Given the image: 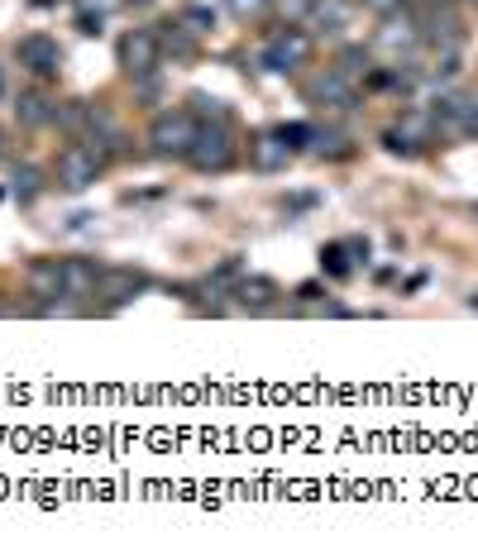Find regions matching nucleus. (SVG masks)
Segmentation results:
<instances>
[{"mask_svg": "<svg viewBox=\"0 0 478 559\" xmlns=\"http://www.w3.org/2000/svg\"><path fill=\"white\" fill-rule=\"evenodd\" d=\"M383 148L387 154H402V158H417V144H407L397 130H383Z\"/></svg>", "mask_w": 478, "mask_h": 559, "instance_id": "28", "label": "nucleus"}, {"mask_svg": "<svg viewBox=\"0 0 478 559\" xmlns=\"http://www.w3.org/2000/svg\"><path fill=\"white\" fill-rule=\"evenodd\" d=\"M369 15H379V20H387V15H402V10L411 5V0H359Z\"/></svg>", "mask_w": 478, "mask_h": 559, "instance_id": "27", "label": "nucleus"}, {"mask_svg": "<svg viewBox=\"0 0 478 559\" xmlns=\"http://www.w3.org/2000/svg\"><path fill=\"white\" fill-rule=\"evenodd\" d=\"M459 72H464V58H459V48H435V58H431V68H421V82L426 86H455L459 82Z\"/></svg>", "mask_w": 478, "mask_h": 559, "instance_id": "19", "label": "nucleus"}, {"mask_svg": "<svg viewBox=\"0 0 478 559\" xmlns=\"http://www.w3.org/2000/svg\"><path fill=\"white\" fill-rule=\"evenodd\" d=\"M0 197H5V192H0Z\"/></svg>", "mask_w": 478, "mask_h": 559, "instance_id": "36", "label": "nucleus"}, {"mask_svg": "<svg viewBox=\"0 0 478 559\" xmlns=\"http://www.w3.org/2000/svg\"><path fill=\"white\" fill-rule=\"evenodd\" d=\"M268 5H273V0H230V10H235L239 20H259Z\"/></svg>", "mask_w": 478, "mask_h": 559, "instance_id": "29", "label": "nucleus"}, {"mask_svg": "<svg viewBox=\"0 0 478 559\" xmlns=\"http://www.w3.org/2000/svg\"><path fill=\"white\" fill-rule=\"evenodd\" d=\"M100 173H106V148L92 144V139H72L68 148L58 154L53 163V182L62 187V192H86V187L100 182Z\"/></svg>", "mask_w": 478, "mask_h": 559, "instance_id": "2", "label": "nucleus"}, {"mask_svg": "<svg viewBox=\"0 0 478 559\" xmlns=\"http://www.w3.org/2000/svg\"><path fill=\"white\" fill-rule=\"evenodd\" d=\"M100 24H106V15H96V10H82V15H77L82 34H100Z\"/></svg>", "mask_w": 478, "mask_h": 559, "instance_id": "30", "label": "nucleus"}, {"mask_svg": "<svg viewBox=\"0 0 478 559\" xmlns=\"http://www.w3.org/2000/svg\"><path fill=\"white\" fill-rule=\"evenodd\" d=\"M464 139H478V96L469 100V110H464V130H459Z\"/></svg>", "mask_w": 478, "mask_h": 559, "instance_id": "31", "label": "nucleus"}, {"mask_svg": "<svg viewBox=\"0 0 478 559\" xmlns=\"http://www.w3.org/2000/svg\"><path fill=\"white\" fill-rule=\"evenodd\" d=\"M201 134V120L196 110H158L154 124H148V154L154 158H172V163H187V154H192Z\"/></svg>", "mask_w": 478, "mask_h": 559, "instance_id": "1", "label": "nucleus"}, {"mask_svg": "<svg viewBox=\"0 0 478 559\" xmlns=\"http://www.w3.org/2000/svg\"><path fill=\"white\" fill-rule=\"evenodd\" d=\"M0 86H5V78H0Z\"/></svg>", "mask_w": 478, "mask_h": 559, "instance_id": "35", "label": "nucleus"}, {"mask_svg": "<svg viewBox=\"0 0 478 559\" xmlns=\"http://www.w3.org/2000/svg\"><path fill=\"white\" fill-rule=\"evenodd\" d=\"M307 24L316 34H345L355 24V0H311Z\"/></svg>", "mask_w": 478, "mask_h": 559, "instance_id": "16", "label": "nucleus"}, {"mask_svg": "<svg viewBox=\"0 0 478 559\" xmlns=\"http://www.w3.org/2000/svg\"><path fill=\"white\" fill-rule=\"evenodd\" d=\"M469 92H459V86H440V92L431 96V120L440 124V134H459L464 130V110H469Z\"/></svg>", "mask_w": 478, "mask_h": 559, "instance_id": "13", "label": "nucleus"}, {"mask_svg": "<svg viewBox=\"0 0 478 559\" xmlns=\"http://www.w3.org/2000/svg\"><path fill=\"white\" fill-rule=\"evenodd\" d=\"M15 120L24 130H44V124L58 120V100L48 96L44 86H29V92H20V100H15Z\"/></svg>", "mask_w": 478, "mask_h": 559, "instance_id": "17", "label": "nucleus"}, {"mask_svg": "<svg viewBox=\"0 0 478 559\" xmlns=\"http://www.w3.org/2000/svg\"><path fill=\"white\" fill-rule=\"evenodd\" d=\"M321 273L335 277V283H345L349 273H355V259H349V245L339 239V245H325L321 249Z\"/></svg>", "mask_w": 478, "mask_h": 559, "instance_id": "21", "label": "nucleus"}, {"mask_svg": "<svg viewBox=\"0 0 478 559\" xmlns=\"http://www.w3.org/2000/svg\"><path fill=\"white\" fill-rule=\"evenodd\" d=\"M393 130L407 139V144H417V154H421L426 144H435V139H440V124L431 120V110H402Z\"/></svg>", "mask_w": 478, "mask_h": 559, "instance_id": "18", "label": "nucleus"}, {"mask_svg": "<svg viewBox=\"0 0 478 559\" xmlns=\"http://www.w3.org/2000/svg\"><path fill=\"white\" fill-rule=\"evenodd\" d=\"M0 158H5V130H0Z\"/></svg>", "mask_w": 478, "mask_h": 559, "instance_id": "34", "label": "nucleus"}, {"mask_svg": "<svg viewBox=\"0 0 478 559\" xmlns=\"http://www.w3.org/2000/svg\"><path fill=\"white\" fill-rule=\"evenodd\" d=\"M417 24H421L426 48H459L464 44V24L455 15V5H426L417 15Z\"/></svg>", "mask_w": 478, "mask_h": 559, "instance_id": "8", "label": "nucleus"}, {"mask_svg": "<svg viewBox=\"0 0 478 559\" xmlns=\"http://www.w3.org/2000/svg\"><path fill=\"white\" fill-rule=\"evenodd\" d=\"M426 5H455V0H426Z\"/></svg>", "mask_w": 478, "mask_h": 559, "instance_id": "33", "label": "nucleus"}, {"mask_svg": "<svg viewBox=\"0 0 478 559\" xmlns=\"http://www.w3.org/2000/svg\"><path fill=\"white\" fill-rule=\"evenodd\" d=\"M24 287H29V297L48 307V301H68V283H62V259H34L29 269H24Z\"/></svg>", "mask_w": 478, "mask_h": 559, "instance_id": "10", "label": "nucleus"}, {"mask_svg": "<svg viewBox=\"0 0 478 559\" xmlns=\"http://www.w3.org/2000/svg\"><path fill=\"white\" fill-rule=\"evenodd\" d=\"M373 44H379L383 53H393V62H397V58H411L417 48H426V44H421V24H417V15H407V10H402V15H387Z\"/></svg>", "mask_w": 478, "mask_h": 559, "instance_id": "9", "label": "nucleus"}, {"mask_svg": "<svg viewBox=\"0 0 478 559\" xmlns=\"http://www.w3.org/2000/svg\"><path fill=\"white\" fill-rule=\"evenodd\" d=\"M116 62L130 82H154L163 68V39L158 29H124L116 44Z\"/></svg>", "mask_w": 478, "mask_h": 559, "instance_id": "4", "label": "nucleus"}, {"mask_svg": "<svg viewBox=\"0 0 478 559\" xmlns=\"http://www.w3.org/2000/svg\"><path fill=\"white\" fill-rule=\"evenodd\" d=\"M182 24H196V34H206V29H216V15L206 5H182Z\"/></svg>", "mask_w": 478, "mask_h": 559, "instance_id": "26", "label": "nucleus"}, {"mask_svg": "<svg viewBox=\"0 0 478 559\" xmlns=\"http://www.w3.org/2000/svg\"><path fill=\"white\" fill-rule=\"evenodd\" d=\"M235 158H239V144H235L230 124H225V120H201V134H196L192 154H187L192 173H201V177H220V173H230V168H235Z\"/></svg>", "mask_w": 478, "mask_h": 559, "instance_id": "3", "label": "nucleus"}, {"mask_svg": "<svg viewBox=\"0 0 478 559\" xmlns=\"http://www.w3.org/2000/svg\"><path fill=\"white\" fill-rule=\"evenodd\" d=\"M297 297H301V301H316V297H321V287H316V283H307V287H297Z\"/></svg>", "mask_w": 478, "mask_h": 559, "instance_id": "32", "label": "nucleus"}, {"mask_svg": "<svg viewBox=\"0 0 478 559\" xmlns=\"http://www.w3.org/2000/svg\"><path fill=\"white\" fill-rule=\"evenodd\" d=\"M158 39H163V53H178V58H192L196 53V44L182 34V24H163Z\"/></svg>", "mask_w": 478, "mask_h": 559, "instance_id": "25", "label": "nucleus"}, {"mask_svg": "<svg viewBox=\"0 0 478 559\" xmlns=\"http://www.w3.org/2000/svg\"><path fill=\"white\" fill-rule=\"evenodd\" d=\"M335 68L345 72L349 82H359V78H369V72H373V53H369V48H363V44H349L345 53L335 58Z\"/></svg>", "mask_w": 478, "mask_h": 559, "instance_id": "22", "label": "nucleus"}, {"mask_svg": "<svg viewBox=\"0 0 478 559\" xmlns=\"http://www.w3.org/2000/svg\"><path fill=\"white\" fill-rule=\"evenodd\" d=\"M100 277H106V263L86 259V253H72L62 259V283H68V301H92L100 292Z\"/></svg>", "mask_w": 478, "mask_h": 559, "instance_id": "11", "label": "nucleus"}, {"mask_svg": "<svg viewBox=\"0 0 478 559\" xmlns=\"http://www.w3.org/2000/svg\"><path fill=\"white\" fill-rule=\"evenodd\" d=\"M311 154H316V158H349V154H355V139L339 134V130H316Z\"/></svg>", "mask_w": 478, "mask_h": 559, "instance_id": "23", "label": "nucleus"}, {"mask_svg": "<svg viewBox=\"0 0 478 559\" xmlns=\"http://www.w3.org/2000/svg\"><path fill=\"white\" fill-rule=\"evenodd\" d=\"M278 139L292 154H301V148H311L316 144V124H307V120H287V124H278Z\"/></svg>", "mask_w": 478, "mask_h": 559, "instance_id": "24", "label": "nucleus"}, {"mask_svg": "<svg viewBox=\"0 0 478 559\" xmlns=\"http://www.w3.org/2000/svg\"><path fill=\"white\" fill-rule=\"evenodd\" d=\"M307 100L325 110H339V116H355L359 110V82H349L339 68H321L316 78L307 82Z\"/></svg>", "mask_w": 478, "mask_h": 559, "instance_id": "6", "label": "nucleus"}, {"mask_svg": "<svg viewBox=\"0 0 478 559\" xmlns=\"http://www.w3.org/2000/svg\"><path fill=\"white\" fill-rule=\"evenodd\" d=\"M474 5H478V0H474Z\"/></svg>", "mask_w": 478, "mask_h": 559, "instance_id": "37", "label": "nucleus"}, {"mask_svg": "<svg viewBox=\"0 0 478 559\" xmlns=\"http://www.w3.org/2000/svg\"><path fill=\"white\" fill-rule=\"evenodd\" d=\"M10 192H15V201H34L44 192V173L34 168V163H15V173H10Z\"/></svg>", "mask_w": 478, "mask_h": 559, "instance_id": "20", "label": "nucleus"}, {"mask_svg": "<svg viewBox=\"0 0 478 559\" xmlns=\"http://www.w3.org/2000/svg\"><path fill=\"white\" fill-rule=\"evenodd\" d=\"M230 297H235L239 311L263 316V311L278 307V283H273V277H239V283L230 287Z\"/></svg>", "mask_w": 478, "mask_h": 559, "instance_id": "15", "label": "nucleus"}, {"mask_svg": "<svg viewBox=\"0 0 478 559\" xmlns=\"http://www.w3.org/2000/svg\"><path fill=\"white\" fill-rule=\"evenodd\" d=\"M15 62L29 72L34 82H53L62 72V48H58L53 34H24V39L15 44Z\"/></svg>", "mask_w": 478, "mask_h": 559, "instance_id": "7", "label": "nucleus"}, {"mask_svg": "<svg viewBox=\"0 0 478 559\" xmlns=\"http://www.w3.org/2000/svg\"><path fill=\"white\" fill-rule=\"evenodd\" d=\"M292 158L297 154L278 139V130L249 139V168H254V173H287V163H292Z\"/></svg>", "mask_w": 478, "mask_h": 559, "instance_id": "14", "label": "nucleus"}, {"mask_svg": "<svg viewBox=\"0 0 478 559\" xmlns=\"http://www.w3.org/2000/svg\"><path fill=\"white\" fill-rule=\"evenodd\" d=\"M311 48H316V39H311L307 29L283 24V29H273L268 39H263L259 62H263V72H297V68L311 62Z\"/></svg>", "mask_w": 478, "mask_h": 559, "instance_id": "5", "label": "nucleus"}, {"mask_svg": "<svg viewBox=\"0 0 478 559\" xmlns=\"http://www.w3.org/2000/svg\"><path fill=\"white\" fill-rule=\"evenodd\" d=\"M148 287L154 283H148V273H140V269H106L96 297H106V307H130V301L144 297Z\"/></svg>", "mask_w": 478, "mask_h": 559, "instance_id": "12", "label": "nucleus"}]
</instances>
